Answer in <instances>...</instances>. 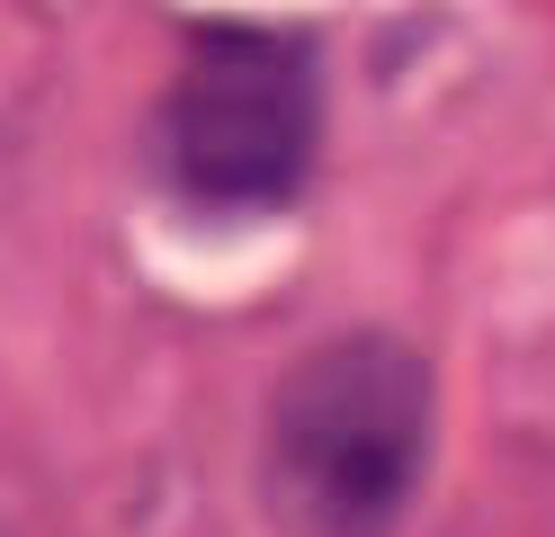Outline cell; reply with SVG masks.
<instances>
[{
	"label": "cell",
	"instance_id": "1",
	"mask_svg": "<svg viewBox=\"0 0 555 537\" xmlns=\"http://www.w3.org/2000/svg\"><path fill=\"white\" fill-rule=\"evenodd\" d=\"M430 465V368L395 332L305 349L269 394L260 501L278 537H395Z\"/></svg>",
	"mask_w": 555,
	"mask_h": 537
},
{
	"label": "cell",
	"instance_id": "2",
	"mask_svg": "<svg viewBox=\"0 0 555 537\" xmlns=\"http://www.w3.org/2000/svg\"><path fill=\"white\" fill-rule=\"evenodd\" d=\"M314 135H323L314 63H305V46L260 27L197 36L162 90V170L180 197L216 215L287 206L314 170Z\"/></svg>",
	"mask_w": 555,
	"mask_h": 537
}]
</instances>
